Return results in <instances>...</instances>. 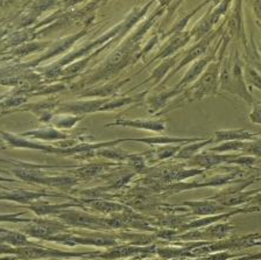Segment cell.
<instances>
[{
	"label": "cell",
	"instance_id": "cell-12",
	"mask_svg": "<svg viewBox=\"0 0 261 260\" xmlns=\"http://www.w3.org/2000/svg\"><path fill=\"white\" fill-rule=\"evenodd\" d=\"M253 12H254V15L256 18V22L261 25V2H253Z\"/></svg>",
	"mask_w": 261,
	"mask_h": 260
},
{
	"label": "cell",
	"instance_id": "cell-11",
	"mask_svg": "<svg viewBox=\"0 0 261 260\" xmlns=\"http://www.w3.org/2000/svg\"><path fill=\"white\" fill-rule=\"evenodd\" d=\"M248 119H250L252 123L261 125V103L256 101V103L253 105V111L248 115Z\"/></svg>",
	"mask_w": 261,
	"mask_h": 260
},
{
	"label": "cell",
	"instance_id": "cell-14",
	"mask_svg": "<svg viewBox=\"0 0 261 260\" xmlns=\"http://www.w3.org/2000/svg\"><path fill=\"white\" fill-rule=\"evenodd\" d=\"M255 181H261V176L259 177V176H256V178H255Z\"/></svg>",
	"mask_w": 261,
	"mask_h": 260
},
{
	"label": "cell",
	"instance_id": "cell-13",
	"mask_svg": "<svg viewBox=\"0 0 261 260\" xmlns=\"http://www.w3.org/2000/svg\"><path fill=\"white\" fill-rule=\"evenodd\" d=\"M254 238L261 244V233H254Z\"/></svg>",
	"mask_w": 261,
	"mask_h": 260
},
{
	"label": "cell",
	"instance_id": "cell-9",
	"mask_svg": "<svg viewBox=\"0 0 261 260\" xmlns=\"http://www.w3.org/2000/svg\"><path fill=\"white\" fill-rule=\"evenodd\" d=\"M244 79L246 82L247 88L250 89L252 92V89H258L261 91V75L259 74L258 70H255L254 68L245 64L244 66Z\"/></svg>",
	"mask_w": 261,
	"mask_h": 260
},
{
	"label": "cell",
	"instance_id": "cell-1",
	"mask_svg": "<svg viewBox=\"0 0 261 260\" xmlns=\"http://www.w3.org/2000/svg\"><path fill=\"white\" fill-rule=\"evenodd\" d=\"M244 66L245 62L237 47L228 46L220 67L219 91L233 93L247 104L254 105L256 100L252 96L244 79Z\"/></svg>",
	"mask_w": 261,
	"mask_h": 260
},
{
	"label": "cell",
	"instance_id": "cell-10",
	"mask_svg": "<svg viewBox=\"0 0 261 260\" xmlns=\"http://www.w3.org/2000/svg\"><path fill=\"white\" fill-rule=\"evenodd\" d=\"M117 124H122V125H128V126H134V127H142V128H149L153 129V131H163L165 129V124L161 123V121H147V120H132V121H124V123H120L118 121Z\"/></svg>",
	"mask_w": 261,
	"mask_h": 260
},
{
	"label": "cell",
	"instance_id": "cell-3",
	"mask_svg": "<svg viewBox=\"0 0 261 260\" xmlns=\"http://www.w3.org/2000/svg\"><path fill=\"white\" fill-rule=\"evenodd\" d=\"M212 7H209L206 14L198 20V22L190 31L191 38L196 39V42L205 38L211 32H214V27L217 25L224 15H226L232 6V2H218L212 3Z\"/></svg>",
	"mask_w": 261,
	"mask_h": 260
},
{
	"label": "cell",
	"instance_id": "cell-8",
	"mask_svg": "<svg viewBox=\"0 0 261 260\" xmlns=\"http://www.w3.org/2000/svg\"><path fill=\"white\" fill-rule=\"evenodd\" d=\"M215 139L214 138H206L202 141H197V143H191V144H187L186 146L179 149V152L176 154V158L178 159H187V160H191L194 157L197 155L198 153H201L203 148H206L207 146L214 144Z\"/></svg>",
	"mask_w": 261,
	"mask_h": 260
},
{
	"label": "cell",
	"instance_id": "cell-15",
	"mask_svg": "<svg viewBox=\"0 0 261 260\" xmlns=\"http://www.w3.org/2000/svg\"><path fill=\"white\" fill-rule=\"evenodd\" d=\"M256 23H258V22H256ZM258 26H259V28H260V32H261V25H260V23H258Z\"/></svg>",
	"mask_w": 261,
	"mask_h": 260
},
{
	"label": "cell",
	"instance_id": "cell-16",
	"mask_svg": "<svg viewBox=\"0 0 261 260\" xmlns=\"http://www.w3.org/2000/svg\"><path fill=\"white\" fill-rule=\"evenodd\" d=\"M260 209H261V205H260Z\"/></svg>",
	"mask_w": 261,
	"mask_h": 260
},
{
	"label": "cell",
	"instance_id": "cell-6",
	"mask_svg": "<svg viewBox=\"0 0 261 260\" xmlns=\"http://www.w3.org/2000/svg\"><path fill=\"white\" fill-rule=\"evenodd\" d=\"M261 138V132H251L247 129H220L216 131L215 143H225V141H253Z\"/></svg>",
	"mask_w": 261,
	"mask_h": 260
},
{
	"label": "cell",
	"instance_id": "cell-7",
	"mask_svg": "<svg viewBox=\"0 0 261 260\" xmlns=\"http://www.w3.org/2000/svg\"><path fill=\"white\" fill-rule=\"evenodd\" d=\"M185 204L189 206L193 214L198 216H210V215H219L225 213H230L226 206L220 203L210 200L196 201V202H185Z\"/></svg>",
	"mask_w": 261,
	"mask_h": 260
},
{
	"label": "cell",
	"instance_id": "cell-2",
	"mask_svg": "<svg viewBox=\"0 0 261 260\" xmlns=\"http://www.w3.org/2000/svg\"><path fill=\"white\" fill-rule=\"evenodd\" d=\"M231 39L228 38L225 33L224 36L223 43L220 46V49L218 51L217 59L214 62H211L205 71L203 72L202 76L193 83L191 87L183 90V95L181 98L176 100V105L178 107L179 104L191 103V101H198L203 98L209 96H215L219 92V74H220V67H222V61L225 55L227 47L230 46Z\"/></svg>",
	"mask_w": 261,
	"mask_h": 260
},
{
	"label": "cell",
	"instance_id": "cell-4",
	"mask_svg": "<svg viewBox=\"0 0 261 260\" xmlns=\"http://www.w3.org/2000/svg\"><path fill=\"white\" fill-rule=\"evenodd\" d=\"M225 22V33L231 40H242L245 43L247 41L248 35L245 31L244 26V13H243V3L234 2L228 13L226 14Z\"/></svg>",
	"mask_w": 261,
	"mask_h": 260
},
{
	"label": "cell",
	"instance_id": "cell-5",
	"mask_svg": "<svg viewBox=\"0 0 261 260\" xmlns=\"http://www.w3.org/2000/svg\"><path fill=\"white\" fill-rule=\"evenodd\" d=\"M236 226L228 223H220V224L209 225L203 229H198L183 236L185 239L190 241H205L206 243H211L212 241H219V239H225L228 235L233 232Z\"/></svg>",
	"mask_w": 261,
	"mask_h": 260
}]
</instances>
